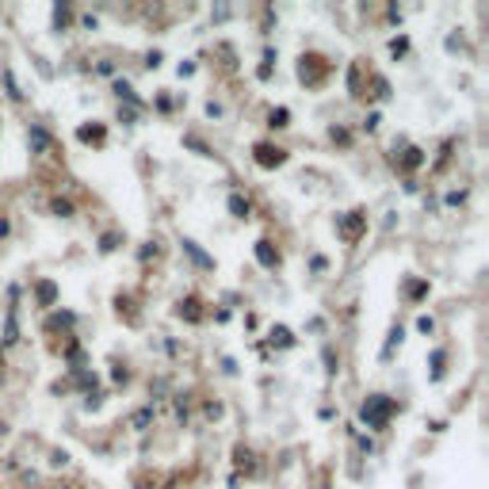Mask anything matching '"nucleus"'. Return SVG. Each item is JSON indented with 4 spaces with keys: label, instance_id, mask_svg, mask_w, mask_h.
<instances>
[{
    "label": "nucleus",
    "instance_id": "1",
    "mask_svg": "<svg viewBox=\"0 0 489 489\" xmlns=\"http://www.w3.org/2000/svg\"><path fill=\"white\" fill-rule=\"evenodd\" d=\"M390 413H394V402L386 394H375V397L363 402V421H367V428H382L390 421Z\"/></svg>",
    "mask_w": 489,
    "mask_h": 489
},
{
    "label": "nucleus",
    "instance_id": "2",
    "mask_svg": "<svg viewBox=\"0 0 489 489\" xmlns=\"http://www.w3.org/2000/svg\"><path fill=\"white\" fill-rule=\"evenodd\" d=\"M256 161L264 164V168H272V164H283L287 153H283L279 146H256Z\"/></svg>",
    "mask_w": 489,
    "mask_h": 489
},
{
    "label": "nucleus",
    "instance_id": "3",
    "mask_svg": "<svg viewBox=\"0 0 489 489\" xmlns=\"http://www.w3.org/2000/svg\"><path fill=\"white\" fill-rule=\"evenodd\" d=\"M256 256H260V264H264V268H275V264H279V252L272 249V241H260V245H256Z\"/></svg>",
    "mask_w": 489,
    "mask_h": 489
},
{
    "label": "nucleus",
    "instance_id": "4",
    "mask_svg": "<svg viewBox=\"0 0 489 489\" xmlns=\"http://www.w3.org/2000/svg\"><path fill=\"white\" fill-rule=\"evenodd\" d=\"M230 214H233V218H249V199L230 195Z\"/></svg>",
    "mask_w": 489,
    "mask_h": 489
},
{
    "label": "nucleus",
    "instance_id": "5",
    "mask_svg": "<svg viewBox=\"0 0 489 489\" xmlns=\"http://www.w3.org/2000/svg\"><path fill=\"white\" fill-rule=\"evenodd\" d=\"M195 306H199V302H195V298H188V302H180V314H184V318H188V321H199V309H195Z\"/></svg>",
    "mask_w": 489,
    "mask_h": 489
},
{
    "label": "nucleus",
    "instance_id": "6",
    "mask_svg": "<svg viewBox=\"0 0 489 489\" xmlns=\"http://www.w3.org/2000/svg\"><path fill=\"white\" fill-rule=\"evenodd\" d=\"M149 417H153V405H146L142 413H134V428H146V424H149Z\"/></svg>",
    "mask_w": 489,
    "mask_h": 489
},
{
    "label": "nucleus",
    "instance_id": "7",
    "mask_svg": "<svg viewBox=\"0 0 489 489\" xmlns=\"http://www.w3.org/2000/svg\"><path fill=\"white\" fill-rule=\"evenodd\" d=\"M80 138H84V142H100L103 130H100V126H80Z\"/></svg>",
    "mask_w": 489,
    "mask_h": 489
},
{
    "label": "nucleus",
    "instance_id": "8",
    "mask_svg": "<svg viewBox=\"0 0 489 489\" xmlns=\"http://www.w3.org/2000/svg\"><path fill=\"white\" fill-rule=\"evenodd\" d=\"M443 375V352H432V378Z\"/></svg>",
    "mask_w": 489,
    "mask_h": 489
},
{
    "label": "nucleus",
    "instance_id": "9",
    "mask_svg": "<svg viewBox=\"0 0 489 489\" xmlns=\"http://www.w3.org/2000/svg\"><path fill=\"white\" fill-rule=\"evenodd\" d=\"M287 119H291V115H287V107H279V111H272V126H287Z\"/></svg>",
    "mask_w": 489,
    "mask_h": 489
},
{
    "label": "nucleus",
    "instance_id": "10",
    "mask_svg": "<svg viewBox=\"0 0 489 489\" xmlns=\"http://www.w3.org/2000/svg\"><path fill=\"white\" fill-rule=\"evenodd\" d=\"M272 340H275V344H283V348H287V344H294V340H291V333H287V329H275V333H272Z\"/></svg>",
    "mask_w": 489,
    "mask_h": 489
},
{
    "label": "nucleus",
    "instance_id": "11",
    "mask_svg": "<svg viewBox=\"0 0 489 489\" xmlns=\"http://www.w3.org/2000/svg\"><path fill=\"white\" fill-rule=\"evenodd\" d=\"M38 298H42V302H54V283H42V287H38Z\"/></svg>",
    "mask_w": 489,
    "mask_h": 489
}]
</instances>
